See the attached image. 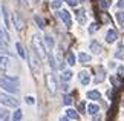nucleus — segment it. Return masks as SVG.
<instances>
[{
	"label": "nucleus",
	"mask_w": 124,
	"mask_h": 121,
	"mask_svg": "<svg viewBox=\"0 0 124 121\" xmlns=\"http://www.w3.org/2000/svg\"><path fill=\"white\" fill-rule=\"evenodd\" d=\"M31 46H32V49H34L40 57H46V55H47L46 46H45V40H43V38L39 35V34H35V35L32 37V40H31Z\"/></svg>",
	"instance_id": "obj_1"
},
{
	"label": "nucleus",
	"mask_w": 124,
	"mask_h": 121,
	"mask_svg": "<svg viewBox=\"0 0 124 121\" xmlns=\"http://www.w3.org/2000/svg\"><path fill=\"white\" fill-rule=\"evenodd\" d=\"M0 88H3L9 94H17L18 92V83H14V81L8 80L6 77L5 78H0Z\"/></svg>",
	"instance_id": "obj_2"
},
{
	"label": "nucleus",
	"mask_w": 124,
	"mask_h": 121,
	"mask_svg": "<svg viewBox=\"0 0 124 121\" xmlns=\"http://www.w3.org/2000/svg\"><path fill=\"white\" fill-rule=\"evenodd\" d=\"M29 66H31V69L34 71V72H39L40 71V67H41V63H40V55L37 54V52L34 49H31L29 51Z\"/></svg>",
	"instance_id": "obj_3"
},
{
	"label": "nucleus",
	"mask_w": 124,
	"mask_h": 121,
	"mask_svg": "<svg viewBox=\"0 0 124 121\" xmlns=\"http://www.w3.org/2000/svg\"><path fill=\"white\" fill-rule=\"evenodd\" d=\"M0 104L6 106V107H17L18 100H16L14 97L8 95V94H2V92H0Z\"/></svg>",
	"instance_id": "obj_4"
},
{
	"label": "nucleus",
	"mask_w": 124,
	"mask_h": 121,
	"mask_svg": "<svg viewBox=\"0 0 124 121\" xmlns=\"http://www.w3.org/2000/svg\"><path fill=\"white\" fill-rule=\"evenodd\" d=\"M46 84H47V89H49L51 94H55L57 92V80L54 74H47L46 75Z\"/></svg>",
	"instance_id": "obj_5"
},
{
	"label": "nucleus",
	"mask_w": 124,
	"mask_h": 121,
	"mask_svg": "<svg viewBox=\"0 0 124 121\" xmlns=\"http://www.w3.org/2000/svg\"><path fill=\"white\" fill-rule=\"evenodd\" d=\"M58 16H60V18L63 20V23H64L66 26H70V25H72V17H70L69 11H66V9H61V11L58 12Z\"/></svg>",
	"instance_id": "obj_6"
},
{
	"label": "nucleus",
	"mask_w": 124,
	"mask_h": 121,
	"mask_svg": "<svg viewBox=\"0 0 124 121\" xmlns=\"http://www.w3.org/2000/svg\"><path fill=\"white\" fill-rule=\"evenodd\" d=\"M14 25H16V28H17V31H22L23 28H25V20L20 17V14H14Z\"/></svg>",
	"instance_id": "obj_7"
},
{
	"label": "nucleus",
	"mask_w": 124,
	"mask_h": 121,
	"mask_svg": "<svg viewBox=\"0 0 124 121\" xmlns=\"http://www.w3.org/2000/svg\"><path fill=\"white\" fill-rule=\"evenodd\" d=\"M116 38H118V32H116V29H109V31H107V34H106V41H107V43L116 41Z\"/></svg>",
	"instance_id": "obj_8"
},
{
	"label": "nucleus",
	"mask_w": 124,
	"mask_h": 121,
	"mask_svg": "<svg viewBox=\"0 0 124 121\" xmlns=\"http://www.w3.org/2000/svg\"><path fill=\"white\" fill-rule=\"evenodd\" d=\"M78 78H80V81H81V84H84V86H87L90 83V75H89L87 71H81L80 75H78Z\"/></svg>",
	"instance_id": "obj_9"
},
{
	"label": "nucleus",
	"mask_w": 124,
	"mask_h": 121,
	"mask_svg": "<svg viewBox=\"0 0 124 121\" xmlns=\"http://www.w3.org/2000/svg\"><path fill=\"white\" fill-rule=\"evenodd\" d=\"M90 51H93V54H101L103 46L100 45L98 41H92V43H90Z\"/></svg>",
	"instance_id": "obj_10"
},
{
	"label": "nucleus",
	"mask_w": 124,
	"mask_h": 121,
	"mask_svg": "<svg viewBox=\"0 0 124 121\" xmlns=\"http://www.w3.org/2000/svg\"><path fill=\"white\" fill-rule=\"evenodd\" d=\"M87 98L89 100H100L101 98V94L98 90H89L87 92Z\"/></svg>",
	"instance_id": "obj_11"
},
{
	"label": "nucleus",
	"mask_w": 124,
	"mask_h": 121,
	"mask_svg": "<svg viewBox=\"0 0 124 121\" xmlns=\"http://www.w3.org/2000/svg\"><path fill=\"white\" fill-rule=\"evenodd\" d=\"M98 110H100V106L98 104H89L87 106V113H90V115H95V113H98Z\"/></svg>",
	"instance_id": "obj_12"
},
{
	"label": "nucleus",
	"mask_w": 124,
	"mask_h": 121,
	"mask_svg": "<svg viewBox=\"0 0 124 121\" xmlns=\"http://www.w3.org/2000/svg\"><path fill=\"white\" fill-rule=\"evenodd\" d=\"M66 117L69 120H78V113H77V110H74V109H68L66 110Z\"/></svg>",
	"instance_id": "obj_13"
},
{
	"label": "nucleus",
	"mask_w": 124,
	"mask_h": 121,
	"mask_svg": "<svg viewBox=\"0 0 124 121\" xmlns=\"http://www.w3.org/2000/svg\"><path fill=\"white\" fill-rule=\"evenodd\" d=\"M78 60L81 61V63H89L90 60H92V57H90L89 54H84V52H80V55H78Z\"/></svg>",
	"instance_id": "obj_14"
},
{
	"label": "nucleus",
	"mask_w": 124,
	"mask_h": 121,
	"mask_svg": "<svg viewBox=\"0 0 124 121\" xmlns=\"http://www.w3.org/2000/svg\"><path fill=\"white\" fill-rule=\"evenodd\" d=\"M43 40H45V43H46V46L49 48V49H52V48H54V45H55V41H54V38H52L51 35H46L45 38H43Z\"/></svg>",
	"instance_id": "obj_15"
},
{
	"label": "nucleus",
	"mask_w": 124,
	"mask_h": 121,
	"mask_svg": "<svg viewBox=\"0 0 124 121\" xmlns=\"http://www.w3.org/2000/svg\"><path fill=\"white\" fill-rule=\"evenodd\" d=\"M16 48H17L18 55H20L22 58H25V57H26V52H25V49H23V45H22L20 41H18V43H16Z\"/></svg>",
	"instance_id": "obj_16"
},
{
	"label": "nucleus",
	"mask_w": 124,
	"mask_h": 121,
	"mask_svg": "<svg viewBox=\"0 0 124 121\" xmlns=\"http://www.w3.org/2000/svg\"><path fill=\"white\" fill-rule=\"evenodd\" d=\"M77 20H78V23H84L86 22L84 9H78V11H77Z\"/></svg>",
	"instance_id": "obj_17"
},
{
	"label": "nucleus",
	"mask_w": 124,
	"mask_h": 121,
	"mask_svg": "<svg viewBox=\"0 0 124 121\" xmlns=\"http://www.w3.org/2000/svg\"><path fill=\"white\" fill-rule=\"evenodd\" d=\"M34 20H35L37 25H39L40 29H45V20H43V18L39 16V14H35V16H34Z\"/></svg>",
	"instance_id": "obj_18"
},
{
	"label": "nucleus",
	"mask_w": 124,
	"mask_h": 121,
	"mask_svg": "<svg viewBox=\"0 0 124 121\" xmlns=\"http://www.w3.org/2000/svg\"><path fill=\"white\" fill-rule=\"evenodd\" d=\"M8 69V57H0V71Z\"/></svg>",
	"instance_id": "obj_19"
},
{
	"label": "nucleus",
	"mask_w": 124,
	"mask_h": 121,
	"mask_svg": "<svg viewBox=\"0 0 124 121\" xmlns=\"http://www.w3.org/2000/svg\"><path fill=\"white\" fill-rule=\"evenodd\" d=\"M72 72H70V71H63V74H61V80H63V81H69L70 78H72Z\"/></svg>",
	"instance_id": "obj_20"
},
{
	"label": "nucleus",
	"mask_w": 124,
	"mask_h": 121,
	"mask_svg": "<svg viewBox=\"0 0 124 121\" xmlns=\"http://www.w3.org/2000/svg\"><path fill=\"white\" fill-rule=\"evenodd\" d=\"M9 40V35L6 31H3L2 28H0V41H8Z\"/></svg>",
	"instance_id": "obj_21"
},
{
	"label": "nucleus",
	"mask_w": 124,
	"mask_h": 121,
	"mask_svg": "<svg viewBox=\"0 0 124 121\" xmlns=\"http://www.w3.org/2000/svg\"><path fill=\"white\" fill-rule=\"evenodd\" d=\"M47 60H49V66H51V69L52 71H55L57 69V65H55V58L52 55H47Z\"/></svg>",
	"instance_id": "obj_22"
},
{
	"label": "nucleus",
	"mask_w": 124,
	"mask_h": 121,
	"mask_svg": "<svg viewBox=\"0 0 124 121\" xmlns=\"http://www.w3.org/2000/svg\"><path fill=\"white\" fill-rule=\"evenodd\" d=\"M66 60H68V63H69L70 66L75 65V55L72 54V52H69V54H68V58H66Z\"/></svg>",
	"instance_id": "obj_23"
},
{
	"label": "nucleus",
	"mask_w": 124,
	"mask_h": 121,
	"mask_svg": "<svg viewBox=\"0 0 124 121\" xmlns=\"http://www.w3.org/2000/svg\"><path fill=\"white\" fill-rule=\"evenodd\" d=\"M22 117H23L22 110H16V112H14V117H12V120H14V121H20V120H22Z\"/></svg>",
	"instance_id": "obj_24"
},
{
	"label": "nucleus",
	"mask_w": 124,
	"mask_h": 121,
	"mask_svg": "<svg viewBox=\"0 0 124 121\" xmlns=\"http://www.w3.org/2000/svg\"><path fill=\"white\" fill-rule=\"evenodd\" d=\"M0 121H8V112L0 109Z\"/></svg>",
	"instance_id": "obj_25"
},
{
	"label": "nucleus",
	"mask_w": 124,
	"mask_h": 121,
	"mask_svg": "<svg viewBox=\"0 0 124 121\" xmlns=\"http://www.w3.org/2000/svg\"><path fill=\"white\" fill-rule=\"evenodd\" d=\"M116 20L120 22L121 25L124 23V12H123V11H118V12H116Z\"/></svg>",
	"instance_id": "obj_26"
},
{
	"label": "nucleus",
	"mask_w": 124,
	"mask_h": 121,
	"mask_svg": "<svg viewBox=\"0 0 124 121\" xmlns=\"http://www.w3.org/2000/svg\"><path fill=\"white\" fill-rule=\"evenodd\" d=\"M3 14H5V25L6 28H9V17H8V9L3 6Z\"/></svg>",
	"instance_id": "obj_27"
},
{
	"label": "nucleus",
	"mask_w": 124,
	"mask_h": 121,
	"mask_svg": "<svg viewBox=\"0 0 124 121\" xmlns=\"http://www.w3.org/2000/svg\"><path fill=\"white\" fill-rule=\"evenodd\" d=\"M100 6H101L103 9H107L109 6H110V2H109V0H101V2H100Z\"/></svg>",
	"instance_id": "obj_28"
},
{
	"label": "nucleus",
	"mask_w": 124,
	"mask_h": 121,
	"mask_svg": "<svg viewBox=\"0 0 124 121\" xmlns=\"http://www.w3.org/2000/svg\"><path fill=\"white\" fill-rule=\"evenodd\" d=\"M72 100H74V98H72L70 95H66L64 98H63V103H64L66 106H69V104H72Z\"/></svg>",
	"instance_id": "obj_29"
},
{
	"label": "nucleus",
	"mask_w": 124,
	"mask_h": 121,
	"mask_svg": "<svg viewBox=\"0 0 124 121\" xmlns=\"http://www.w3.org/2000/svg\"><path fill=\"white\" fill-rule=\"evenodd\" d=\"M60 6H61V2H60V0H54V2L51 3V8L52 9H58Z\"/></svg>",
	"instance_id": "obj_30"
},
{
	"label": "nucleus",
	"mask_w": 124,
	"mask_h": 121,
	"mask_svg": "<svg viewBox=\"0 0 124 121\" xmlns=\"http://www.w3.org/2000/svg\"><path fill=\"white\" fill-rule=\"evenodd\" d=\"M103 80H104V72L101 71V72H100V74H98V77H97V78H95V83H101Z\"/></svg>",
	"instance_id": "obj_31"
},
{
	"label": "nucleus",
	"mask_w": 124,
	"mask_h": 121,
	"mask_svg": "<svg viewBox=\"0 0 124 121\" xmlns=\"http://www.w3.org/2000/svg\"><path fill=\"white\" fill-rule=\"evenodd\" d=\"M110 81H112V83L116 86V88L121 84V80H120V78H116V77H110Z\"/></svg>",
	"instance_id": "obj_32"
},
{
	"label": "nucleus",
	"mask_w": 124,
	"mask_h": 121,
	"mask_svg": "<svg viewBox=\"0 0 124 121\" xmlns=\"http://www.w3.org/2000/svg\"><path fill=\"white\" fill-rule=\"evenodd\" d=\"M97 29H98V25H97V23H92V25H90V28H89V32L92 34V32H95Z\"/></svg>",
	"instance_id": "obj_33"
},
{
	"label": "nucleus",
	"mask_w": 124,
	"mask_h": 121,
	"mask_svg": "<svg viewBox=\"0 0 124 121\" xmlns=\"http://www.w3.org/2000/svg\"><path fill=\"white\" fill-rule=\"evenodd\" d=\"M0 52H8V48L5 45V41H0Z\"/></svg>",
	"instance_id": "obj_34"
},
{
	"label": "nucleus",
	"mask_w": 124,
	"mask_h": 121,
	"mask_svg": "<svg viewBox=\"0 0 124 121\" xmlns=\"http://www.w3.org/2000/svg\"><path fill=\"white\" fill-rule=\"evenodd\" d=\"M25 100H26L28 104H34V103H35V98H34V97H26Z\"/></svg>",
	"instance_id": "obj_35"
},
{
	"label": "nucleus",
	"mask_w": 124,
	"mask_h": 121,
	"mask_svg": "<svg viewBox=\"0 0 124 121\" xmlns=\"http://www.w3.org/2000/svg\"><path fill=\"white\" fill-rule=\"evenodd\" d=\"M58 69H64V61L61 60V57H58Z\"/></svg>",
	"instance_id": "obj_36"
},
{
	"label": "nucleus",
	"mask_w": 124,
	"mask_h": 121,
	"mask_svg": "<svg viewBox=\"0 0 124 121\" xmlns=\"http://www.w3.org/2000/svg\"><path fill=\"white\" fill-rule=\"evenodd\" d=\"M68 3L70 5V6H77V3H78V0H68Z\"/></svg>",
	"instance_id": "obj_37"
},
{
	"label": "nucleus",
	"mask_w": 124,
	"mask_h": 121,
	"mask_svg": "<svg viewBox=\"0 0 124 121\" xmlns=\"http://www.w3.org/2000/svg\"><path fill=\"white\" fill-rule=\"evenodd\" d=\"M93 121H101V117H100V115H97V113H95V115H93Z\"/></svg>",
	"instance_id": "obj_38"
},
{
	"label": "nucleus",
	"mask_w": 124,
	"mask_h": 121,
	"mask_svg": "<svg viewBox=\"0 0 124 121\" xmlns=\"http://www.w3.org/2000/svg\"><path fill=\"white\" fill-rule=\"evenodd\" d=\"M78 109H80V112H83V110H84V103H80V106H78Z\"/></svg>",
	"instance_id": "obj_39"
},
{
	"label": "nucleus",
	"mask_w": 124,
	"mask_h": 121,
	"mask_svg": "<svg viewBox=\"0 0 124 121\" xmlns=\"http://www.w3.org/2000/svg\"><path fill=\"white\" fill-rule=\"evenodd\" d=\"M118 6H120V8H124V0H120V2H118Z\"/></svg>",
	"instance_id": "obj_40"
},
{
	"label": "nucleus",
	"mask_w": 124,
	"mask_h": 121,
	"mask_svg": "<svg viewBox=\"0 0 124 121\" xmlns=\"http://www.w3.org/2000/svg\"><path fill=\"white\" fill-rule=\"evenodd\" d=\"M60 121H69V118H68V117H61Z\"/></svg>",
	"instance_id": "obj_41"
},
{
	"label": "nucleus",
	"mask_w": 124,
	"mask_h": 121,
	"mask_svg": "<svg viewBox=\"0 0 124 121\" xmlns=\"http://www.w3.org/2000/svg\"><path fill=\"white\" fill-rule=\"evenodd\" d=\"M61 89H63V90L66 92V90H68V84H63V86H61Z\"/></svg>",
	"instance_id": "obj_42"
},
{
	"label": "nucleus",
	"mask_w": 124,
	"mask_h": 121,
	"mask_svg": "<svg viewBox=\"0 0 124 121\" xmlns=\"http://www.w3.org/2000/svg\"><path fill=\"white\" fill-rule=\"evenodd\" d=\"M18 2H20V3H25V0H18Z\"/></svg>",
	"instance_id": "obj_43"
}]
</instances>
